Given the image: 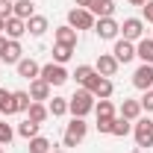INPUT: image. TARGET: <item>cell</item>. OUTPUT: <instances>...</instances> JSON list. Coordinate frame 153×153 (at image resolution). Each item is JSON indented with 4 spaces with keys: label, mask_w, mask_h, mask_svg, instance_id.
<instances>
[{
    "label": "cell",
    "mask_w": 153,
    "mask_h": 153,
    "mask_svg": "<svg viewBox=\"0 0 153 153\" xmlns=\"http://www.w3.org/2000/svg\"><path fill=\"white\" fill-rule=\"evenodd\" d=\"M91 109H94V94L88 88H79V91H74V97H68V112L74 118H85Z\"/></svg>",
    "instance_id": "1"
},
{
    "label": "cell",
    "mask_w": 153,
    "mask_h": 153,
    "mask_svg": "<svg viewBox=\"0 0 153 153\" xmlns=\"http://www.w3.org/2000/svg\"><path fill=\"white\" fill-rule=\"evenodd\" d=\"M41 79L47 82V85H65L68 82V71H65V65H56V62H50V65H41Z\"/></svg>",
    "instance_id": "2"
},
{
    "label": "cell",
    "mask_w": 153,
    "mask_h": 153,
    "mask_svg": "<svg viewBox=\"0 0 153 153\" xmlns=\"http://www.w3.org/2000/svg\"><path fill=\"white\" fill-rule=\"evenodd\" d=\"M94 21L97 18L88 12V9H79V6L68 12V27H74L76 33H79V30H94Z\"/></svg>",
    "instance_id": "3"
},
{
    "label": "cell",
    "mask_w": 153,
    "mask_h": 153,
    "mask_svg": "<svg viewBox=\"0 0 153 153\" xmlns=\"http://www.w3.org/2000/svg\"><path fill=\"white\" fill-rule=\"evenodd\" d=\"M82 88H88V91H91L94 97H100V100H109V97H112V79H109V76L94 74L85 85H82Z\"/></svg>",
    "instance_id": "4"
},
{
    "label": "cell",
    "mask_w": 153,
    "mask_h": 153,
    "mask_svg": "<svg viewBox=\"0 0 153 153\" xmlns=\"http://www.w3.org/2000/svg\"><path fill=\"white\" fill-rule=\"evenodd\" d=\"M88 133V124L82 121V118H74L71 124H68V130H65V147H76L82 138Z\"/></svg>",
    "instance_id": "5"
},
{
    "label": "cell",
    "mask_w": 153,
    "mask_h": 153,
    "mask_svg": "<svg viewBox=\"0 0 153 153\" xmlns=\"http://www.w3.org/2000/svg\"><path fill=\"white\" fill-rule=\"evenodd\" d=\"M133 135H135V144L138 147H150L153 144V121L150 118H138L133 127Z\"/></svg>",
    "instance_id": "6"
},
{
    "label": "cell",
    "mask_w": 153,
    "mask_h": 153,
    "mask_svg": "<svg viewBox=\"0 0 153 153\" xmlns=\"http://www.w3.org/2000/svg\"><path fill=\"white\" fill-rule=\"evenodd\" d=\"M94 33L100 38H106V41H112V38H118V33H121V24L115 18H97L94 21Z\"/></svg>",
    "instance_id": "7"
},
{
    "label": "cell",
    "mask_w": 153,
    "mask_h": 153,
    "mask_svg": "<svg viewBox=\"0 0 153 153\" xmlns=\"http://www.w3.org/2000/svg\"><path fill=\"white\" fill-rule=\"evenodd\" d=\"M121 33H124L127 41H141L144 38V21L141 18H127L121 24Z\"/></svg>",
    "instance_id": "8"
},
{
    "label": "cell",
    "mask_w": 153,
    "mask_h": 153,
    "mask_svg": "<svg viewBox=\"0 0 153 153\" xmlns=\"http://www.w3.org/2000/svg\"><path fill=\"white\" fill-rule=\"evenodd\" d=\"M112 56L118 59V65H121V62H124V65L133 62V59H135V44H133V41H127V38H118V41H115Z\"/></svg>",
    "instance_id": "9"
},
{
    "label": "cell",
    "mask_w": 153,
    "mask_h": 153,
    "mask_svg": "<svg viewBox=\"0 0 153 153\" xmlns=\"http://www.w3.org/2000/svg\"><path fill=\"white\" fill-rule=\"evenodd\" d=\"M133 85H135V88H141V91H147V88H150V85H153V65H144V62H141V65L135 68Z\"/></svg>",
    "instance_id": "10"
},
{
    "label": "cell",
    "mask_w": 153,
    "mask_h": 153,
    "mask_svg": "<svg viewBox=\"0 0 153 153\" xmlns=\"http://www.w3.org/2000/svg\"><path fill=\"white\" fill-rule=\"evenodd\" d=\"M94 71L100 76H115V71H118V59H115L112 53H100V56H97Z\"/></svg>",
    "instance_id": "11"
},
{
    "label": "cell",
    "mask_w": 153,
    "mask_h": 153,
    "mask_svg": "<svg viewBox=\"0 0 153 153\" xmlns=\"http://www.w3.org/2000/svg\"><path fill=\"white\" fill-rule=\"evenodd\" d=\"M88 12L94 18H112L115 15V0H91L88 3Z\"/></svg>",
    "instance_id": "12"
},
{
    "label": "cell",
    "mask_w": 153,
    "mask_h": 153,
    "mask_svg": "<svg viewBox=\"0 0 153 153\" xmlns=\"http://www.w3.org/2000/svg\"><path fill=\"white\" fill-rule=\"evenodd\" d=\"M38 74H41V65L38 62H33V59H21L18 62V76H24V79H38Z\"/></svg>",
    "instance_id": "13"
},
{
    "label": "cell",
    "mask_w": 153,
    "mask_h": 153,
    "mask_svg": "<svg viewBox=\"0 0 153 153\" xmlns=\"http://www.w3.org/2000/svg\"><path fill=\"white\" fill-rule=\"evenodd\" d=\"M30 97L36 100V103H41V100H50V85L38 76V79H33L30 82Z\"/></svg>",
    "instance_id": "14"
},
{
    "label": "cell",
    "mask_w": 153,
    "mask_h": 153,
    "mask_svg": "<svg viewBox=\"0 0 153 153\" xmlns=\"http://www.w3.org/2000/svg\"><path fill=\"white\" fill-rule=\"evenodd\" d=\"M3 33H6L9 38H15V41H18V38L27 33V21L15 18V15H12V18H6V30H3Z\"/></svg>",
    "instance_id": "15"
},
{
    "label": "cell",
    "mask_w": 153,
    "mask_h": 153,
    "mask_svg": "<svg viewBox=\"0 0 153 153\" xmlns=\"http://www.w3.org/2000/svg\"><path fill=\"white\" fill-rule=\"evenodd\" d=\"M53 36H56V44L76 47V30H74V27H68V24H65V27H56V33H53Z\"/></svg>",
    "instance_id": "16"
},
{
    "label": "cell",
    "mask_w": 153,
    "mask_h": 153,
    "mask_svg": "<svg viewBox=\"0 0 153 153\" xmlns=\"http://www.w3.org/2000/svg\"><path fill=\"white\" fill-rule=\"evenodd\" d=\"M21 53H24V50H21V44H18V41H15V38H9V44H6V53H3V56H0V59H3L6 65H18L21 59H24V56H21Z\"/></svg>",
    "instance_id": "17"
},
{
    "label": "cell",
    "mask_w": 153,
    "mask_h": 153,
    "mask_svg": "<svg viewBox=\"0 0 153 153\" xmlns=\"http://www.w3.org/2000/svg\"><path fill=\"white\" fill-rule=\"evenodd\" d=\"M135 56L141 59L144 65H153V38H141L135 44Z\"/></svg>",
    "instance_id": "18"
},
{
    "label": "cell",
    "mask_w": 153,
    "mask_h": 153,
    "mask_svg": "<svg viewBox=\"0 0 153 153\" xmlns=\"http://www.w3.org/2000/svg\"><path fill=\"white\" fill-rule=\"evenodd\" d=\"M121 118H127V121H138V118H141V103H138V100H124V103H121Z\"/></svg>",
    "instance_id": "19"
},
{
    "label": "cell",
    "mask_w": 153,
    "mask_h": 153,
    "mask_svg": "<svg viewBox=\"0 0 153 153\" xmlns=\"http://www.w3.org/2000/svg\"><path fill=\"white\" fill-rule=\"evenodd\" d=\"M27 118H30V121H36V124H44V121L50 118V112H47V106H44V103H36V100H33V103H30V109H27Z\"/></svg>",
    "instance_id": "20"
},
{
    "label": "cell",
    "mask_w": 153,
    "mask_h": 153,
    "mask_svg": "<svg viewBox=\"0 0 153 153\" xmlns=\"http://www.w3.org/2000/svg\"><path fill=\"white\" fill-rule=\"evenodd\" d=\"M33 15H36V0H18L15 3V18L30 21Z\"/></svg>",
    "instance_id": "21"
},
{
    "label": "cell",
    "mask_w": 153,
    "mask_h": 153,
    "mask_svg": "<svg viewBox=\"0 0 153 153\" xmlns=\"http://www.w3.org/2000/svg\"><path fill=\"white\" fill-rule=\"evenodd\" d=\"M27 33L30 36H44L47 33V18L44 15H33V18L27 21Z\"/></svg>",
    "instance_id": "22"
},
{
    "label": "cell",
    "mask_w": 153,
    "mask_h": 153,
    "mask_svg": "<svg viewBox=\"0 0 153 153\" xmlns=\"http://www.w3.org/2000/svg\"><path fill=\"white\" fill-rule=\"evenodd\" d=\"M0 115H15V97L9 88H0Z\"/></svg>",
    "instance_id": "23"
},
{
    "label": "cell",
    "mask_w": 153,
    "mask_h": 153,
    "mask_svg": "<svg viewBox=\"0 0 153 153\" xmlns=\"http://www.w3.org/2000/svg\"><path fill=\"white\" fill-rule=\"evenodd\" d=\"M133 133V121H127V118H115L112 121V133L109 135H118V138H124V135Z\"/></svg>",
    "instance_id": "24"
},
{
    "label": "cell",
    "mask_w": 153,
    "mask_h": 153,
    "mask_svg": "<svg viewBox=\"0 0 153 153\" xmlns=\"http://www.w3.org/2000/svg\"><path fill=\"white\" fill-rule=\"evenodd\" d=\"M38 130H41V124H36V121H30V118H27V121H21V127H18V135L30 141V138H36V135H38Z\"/></svg>",
    "instance_id": "25"
},
{
    "label": "cell",
    "mask_w": 153,
    "mask_h": 153,
    "mask_svg": "<svg viewBox=\"0 0 153 153\" xmlns=\"http://www.w3.org/2000/svg\"><path fill=\"white\" fill-rule=\"evenodd\" d=\"M71 56H74V47H68V44H56L53 47V62L56 65H65Z\"/></svg>",
    "instance_id": "26"
},
{
    "label": "cell",
    "mask_w": 153,
    "mask_h": 153,
    "mask_svg": "<svg viewBox=\"0 0 153 153\" xmlns=\"http://www.w3.org/2000/svg\"><path fill=\"white\" fill-rule=\"evenodd\" d=\"M94 74H97V71L91 68V65H76V71H74V79L79 82V85H85V82H88V79H91Z\"/></svg>",
    "instance_id": "27"
},
{
    "label": "cell",
    "mask_w": 153,
    "mask_h": 153,
    "mask_svg": "<svg viewBox=\"0 0 153 153\" xmlns=\"http://www.w3.org/2000/svg\"><path fill=\"white\" fill-rule=\"evenodd\" d=\"M47 112L53 115V118H62V115L68 112V100H65V97H53L50 106H47Z\"/></svg>",
    "instance_id": "28"
},
{
    "label": "cell",
    "mask_w": 153,
    "mask_h": 153,
    "mask_svg": "<svg viewBox=\"0 0 153 153\" xmlns=\"http://www.w3.org/2000/svg\"><path fill=\"white\" fill-rule=\"evenodd\" d=\"M12 97H15V112H27L30 103H33L30 91H12Z\"/></svg>",
    "instance_id": "29"
},
{
    "label": "cell",
    "mask_w": 153,
    "mask_h": 153,
    "mask_svg": "<svg viewBox=\"0 0 153 153\" xmlns=\"http://www.w3.org/2000/svg\"><path fill=\"white\" fill-rule=\"evenodd\" d=\"M50 150H53V147H50L47 138H41V135L30 138V153H50Z\"/></svg>",
    "instance_id": "30"
},
{
    "label": "cell",
    "mask_w": 153,
    "mask_h": 153,
    "mask_svg": "<svg viewBox=\"0 0 153 153\" xmlns=\"http://www.w3.org/2000/svg\"><path fill=\"white\" fill-rule=\"evenodd\" d=\"M94 112H97V118H115L112 100H100V103H94Z\"/></svg>",
    "instance_id": "31"
},
{
    "label": "cell",
    "mask_w": 153,
    "mask_h": 153,
    "mask_svg": "<svg viewBox=\"0 0 153 153\" xmlns=\"http://www.w3.org/2000/svg\"><path fill=\"white\" fill-rule=\"evenodd\" d=\"M12 138H15V130H12V127H9L6 121H0V144L6 147V144H9Z\"/></svg>",
    "instance_id": "32"
},
{
    "label": "cell",
    "mask_w": 153,
    "mask_h": 153,
    "mask_svg": "<svg viewBox=\"0 0 153 153\" xmlns=\"http://www.w3.org/2000/svg\"><path fill=\"white\" fill-rule=\"evenodd\" d=\"M15 15V3H9V0H0V18H12Z\"/></svg>",
    "instance_id": "33"
},
{
    "label": "cell",
    "mask_w": 153,
    "mask_h": 153,
    "mask_svg": "<svg viewBox=\"0 0 153 153\" xmlns=\"http://www.w3.org/2000/svg\"><path fill=\"white\" fill-rule=\"evenodd\" d=\"M112 121H115V118H97V130L109 135V133H112Z\"/></svg>",
    "instance_id": "34"
},
{
    "label": "cell",
    "mask_w": 153,
    "mask_h": 153,
    "mask_svg": "<svg viewBox=\"0 0 153 153\" xmlns=\"http://www.w3.org/2000/svg\"><path fill=\"white\" fill-rule=\"evenodd\" d=\"M138 103H141V109H147V112H153V91H150V88L144 91V97H141Z\"/></svg>",
    "instance_id": "35"
},
{
    "label": "cell",
    "mask_w": 153,
    "mask_h": 153,
    "mask_svg": "<svg viewBox=\"0 0 153 153\" xmlns=\"http://www.w3.org/2000/svg\"><path fill=\"white\" fill-rule=\"evenodd\" d=\"M141 12H144V21H147V24H153V0H147V3L141 6Z\"/></svg>",
    "instance_id": "36"
},
{
    "label": "cell",
    "mask_w": 153,
    "mask_h": 153,
    "mask_svg": "<svg viewBox=\"0 0 153 153\" xmlns=\"http://www.w3.org/2000/svg\"><path fill=\"white\" fill-rule=\"evenodd\" d=\"M6 44H9V38H6V36H0V56L6 53Z\"/></svg>",
    "instance_id": "37"
},
{
    "label": "cell",
    "mask_w": 153,
    "mask_h": 153,
    "mask_svg": "<svg viewBox=\"0 0 153 153\" xmlns=\"http://www.w3.org/2000/svg\"><path fill=\"white\" fill-rule=\"evenodd\" d=\"M76 6H79V9H88V3H91V0H74Z\"/></svg>",
    "instance_id": "38"
},
{
    "label": "cell",
    "mask_w": 153,
    "mask_h": 153,
    "mask_svg": "<svg viewBox=\"0 0 153 153\" xmlns=\"http://www.w3.org/2000/svg\"><path fill=\"white\" fill-rule=\"evenodd\" d=\"M130 3H133V6H144L147 0H130Z\"/></svg>",
    "instance_id": "39"
},
{
    "label": "cell",
    "mask_w": 153,
    "mask_h": 153,
    "mask_svg": "<svg viewBox=\"0 0 153 153\" xmlns=\"http://www.w3.org/2000/svg\"><path fill=\"white\" fill-rule=\"evenodd\" d=\"M3 30H6V21L0 18V36H3Z\"/></svg>",
    "instance_id": "40"
},
{
    "label": "cell",
    "mask_w": 153,
    "mask_h": 153,
    "mask_svg": "<svg viewBox=\"0 0 153 153\" xmlns=\"http://www.w3.org/2000/svg\"><path fill=\"white\" fill-rule=\"evenodd\" d=\"M50 153H65V150H50Z\"/></svg>",
    "instance_id": "41"
},
{
    "label": "cell",
    "mask_w": 153,
    "mask_h": 153,
    "mask_svg": "<svg viewBox=\"0 0 153 153\" xmlns=\"http://www.w3.org/2000/svg\"><path fill=\"white\" fill-rule=\"evenodd\" d=\"M0 153H3V144H0Z\"/></svg>",
    "instance_id": "42"
}]
</instances>
